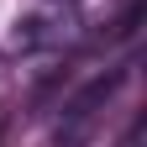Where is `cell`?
Instances as JSON below:
<instances>
[{
  "label": "cell",
  "mask_w": 147,
  "mask_h": 147,
  "mask_svg": "<svg viewBox=\"0 0 147 147\" xmlns=\"http://www.w3.org/2000/svg\"><path fill=\"white\" fill-rule=\"evenodd\" d=\"M79 37V11L68 0H47L26 21H16V47H63Z\"/></svg>",
  "instance_id": "cell-1"
}]
</instances>
